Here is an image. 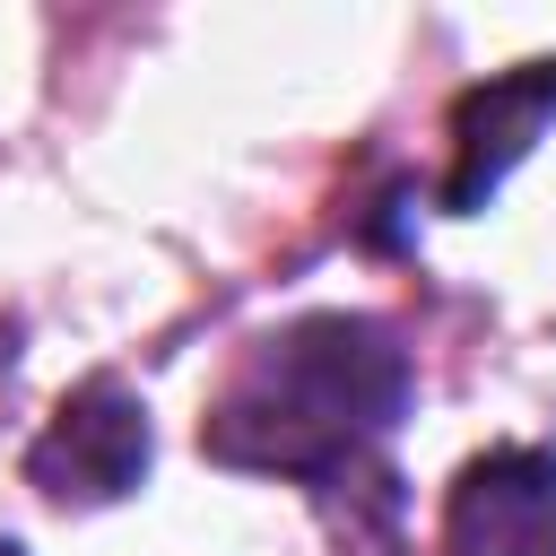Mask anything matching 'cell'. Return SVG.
Returning <instances> with one entry per match:
<instances>
[{"instance_id": "obj_3", "label": "cell", "mask_w": 556, "mask_h": 556, "mask_svg": "<svg viewBox=\"0 0 556 556\" xmlns=\"http://www.w3.org/2000/svg\"><path fill=\"white\" fill-rule=\"evenodd\" d=\"M443 556H556V452H478L443 495Z\"/></svg>"}, {"instance_id": "obj_4", "label": "cell", "mask_w": 556, "mask_h": 556, "mask_svg": "<svg viewBox=\"0 0 556 556\" xmlns=\"http://www.w3.org/2000/svg\"><path fill=\"white\" fill-rule=\"evenodd\" d=\"M547 122H556V61H530V70H513V78L469 87V96L452 104V182H443V208L469 217V208L504 182V165H513Z\"/></svg>"}, {"instance_id": "obj_2", "label": "cell", "mask_w": 556, "mask_h": 556, "mask_svg": "<svg viewBox=\"0 0 556 556\" xmlns=\"http://www.w3.org/2000/svg\"><path fill=\"white\" fill-rule=\"evenodd\" d=\"M26 478H35L52 504H113V495H130V486L148 478V408H139L113 374L78 382V391L61 400V417L35 434Z\"/></svg>"}, {"instance_id": "obj_5", "label": "cell", "mask_w": 556, "mask_h": 556, "mask_svg": "<svg viewBox=\"0 0 556 556\" xmlns=\"http://www.w3.org/2000/svg\"><path fill=\"white\" fill-rule=\"evenodd\" d=\"M0 556H17V547H9V539H0Z\"/></svg>"}, {"instance_id": "obj_1", "label": "cell", "mask_w": 556, "mask_h": 556, "mask_svg": "<svg viewBox=\"0 0 556 556\" xmlns=\"http://www.w3.org/2000/svg\"><path fill=\"white\" fill-rule=\"evenodd\" d=\"M408 408V348L374 313H304L261 339L200 417V452L252 478H295L321 504L391 495L382 443Z\"/></svg>"}]
</instances>
